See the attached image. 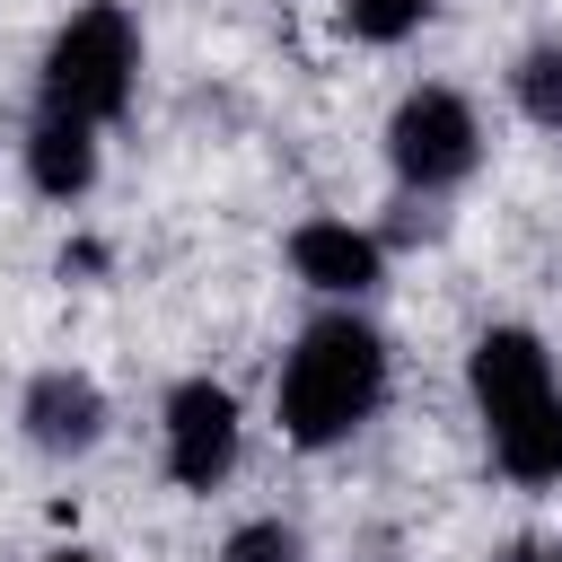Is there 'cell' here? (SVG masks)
<instances>
[{
  "label": "cell",
  "instance_id": "obj_7",
  "mask_svg": "<svg viewBox=\"0 0 562 562\" xmlns=\"http://www.w3.org/2000/svg\"><path fill=\"white\" fill-rule=\"evenodd\" d=\"M290 272L316 290V299H369L386 281V246L351 220H299L290 228Z\"/></svg>",
  "mask_w": 562,
  "mask_h": 562
},
{
  "label": "cell",
  "instance_id": "obj_4",
  "mask_svg": "<svg viewBox=\"0 0 562 562\" xmlns=\"http://www.w3.org/2000/svg\"><path fill=\"white\" fill-rule=\"evenodd\" d=\"M386 167L422 202L457 193L483 167V114H474V97L465 88H439V79L430 88H404L395 114H386Z\"/></svg>",
  "mask_w": 562,
  "mask_h": 562
},
{
  "label": "cell",
  "instance_id": "obj_12",
  "mask_svg": "<svg viewBox=\"0 0 562 562\" xmlns=\"http://www.w3.org/2000/svg\"><path fill=\"white\" fill-rule=\"evenodd\" d=\"M44 562H105V553H88V544H61V553H44Z\"/></svg>",
  "mask_w": 562,
  "mask_h": 562
},
{
  "label": "cell",
  "instance_id": "obj_13",
  "mask_svg": "<svg viewBox=\"0 0 562 562\" xmlns=\"http://www.w3.org/2000/svg\"><path fill=\"white\" fill-rule=\"evenodd\" d=\"M536 562H562V544H544V553H536Z\"/></svg>",
  "mask_w": 562,
  "mask_h": 562
},
{
  "label": "cell",
  "instance_id": "obj_1",
  "mask_svg": "<svg viewBox=\"0 0 562 562\" xmlns=\"http://www.w3.org/2000/svg\"><path fill=\"white\" fill-rule=\"evenodd\" d=\"M386 386H395V351H386V334H378L369 316L334 307V316H316V325L281 351L272 422H281L290 448H342L351 430L378 422Z\"/></svg>",
  "mask_w": 562,
  "mask_h": 562
},
{
  "label": "cell",
  "instance_id": "obj_11",
  "mask_svg": "<svg viewBox=\"0 0 562 562\" xmlns=\"http://www.w3.org/2000/svg\"><path fill=\"white\" fill-rule=\"evenodd\" d=\"M220 562H307V544H299L281 518H246V527H228Z\"/></svg>",
  "mask_w": 562,
  "mask_h": 562
},
{
  "label": "cell",
  "instance_id": "obj_3",
  "mask_svg": "<svg viewBox=\"0 0 562 562\" xmlns=\"http://www.w3.org/2000/svg\"><path fill=\"white\" fill-rule=\"evenodd\" d=\"M140 88V26L123 0H88L53 26L44 61H35V114H61V123H114Z\"/></svg>",
  "mask_w": 562,
  "mask_h": 562
},
{
  "label": "cell",
  "instance_id": "obj_6",
  "mask_svg": "<svg viewBox=\"0 0 562 562\" xmlns=\"http://www.w3.org/2000/svg\"><path fill=\"white\" fill-rule=\"evenodd\" d=\"M105 386L88 378V369H35L26 386H18V430H26V448L35 457H88L97 439H105Z\"/></svg>",
  "mask_w": 562,
  "mask_h": 562
},
{
  "label": "cell",
  "instance_id": "obj_10",
  "mask_svg": "<svg viewBox=\"0 0 562 562\" xmlns=\"http://www.w3.org/2000/svg\"><path fill=\"white\" fill-rule=\"evenodd\" d=\"M430 9H439V0H334V26H342L351 44H404V35L430 26Z\"/></svg>",
  "mask_w": 562,
  "mask_h": 562
},
{
  "label": "cell",
  "instance_id": "obj_9",
  "mask_svg": "<svg viewBox=\"0 0 562 562\" xmlns=\"http://www.w3.org/2000/svg\"><path fill=\"white\" fill-rule=\"evenodd\" d=\"M509 97H518V114H527L536 132H562V44H553V35L509 61Z\"/></svg>",
  "mask_w": 562,
  "mask_h": 562
},
{
  "label": "cell",
  "instance_id": "obj_5",
  "mask_svg": "<svg viewBox=\"0 0 562 562\" xmlns=\"http://www.w3.org/2000/svg\"><path fill=\"white\" fill-rule=\"evenodd\" d=\"M237 448H246V413L220 378H176L167 404H158V457H167V483L176 492H220L237 474Z\"/></svg>",
  "mask_w": 562,
  "mask_h": 562
},
{
  "label": "cell",
  "instance_id": "obj_8",
  "mask_svg": "<svg viewBox=\"0 0 562 562\" xmlns=\"http://www.w3.org/2000/svg\"><path fill=\"white\" fill-rule=\"evenodd\" d=\"M26 184L44 202H88L97 193V123L35 114V132H26Z\"/></svg>",
  "mask_w": 562,
  "mask_h": 562
},
{
  "label": "cell",
  "instance_id": "obj_2",
  "mask_svg": "<svg viewBox=\"0 0 562 562\" xmlns=\"http://www.w3.org/2000/svg\"><path fill=\"white\" fill-rule=\"evenodd\" d=\"M465 395H474V422L492 439V465L527 492L562 483V378H553V351L527 334V325H492L474 334L465 351Z\"/></svg>",
  "mask_w": 562,
  "mask_h": 562
}]
</instances>
